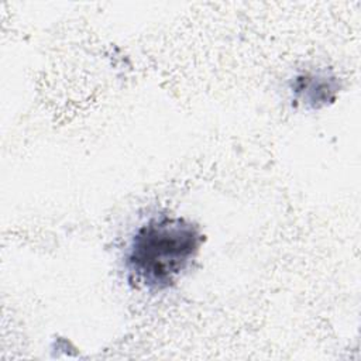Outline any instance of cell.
Segmentation results:
<instances>
[{"label": "cell", "instance_id": "1", "mask_svg": "<svg viewBox=\"0 0 361 361\" xmlns=\"http://www.w3.org/2000/svg\"><path fill=\"white\" fill-rule=\"evenodd\" d=\"M203 235L196 224L159 216L134 233L126 258L130 282L148 290L172 286L199 252Z\"/></svg>", "mask_w": 361, "mask_h": 361}, {"label": "cell", "instance_id": "2", "mask_svg": "<svg viewBox=\"0 0 361 361\" xmlns=\"http://www.w3.org/2000/svg\"><path fill=\"white\" fill-rule=\"evenodd\" d=\"M295 93L302 97L306 103L317 107L319 104H324L334 92L330 79L320 75H303L296 78L295 80Z\"/></svg>", "mask_w": 361, "mask_h": 361}]
</instances>
